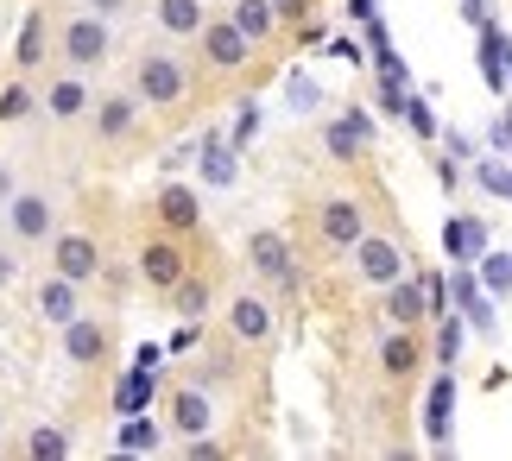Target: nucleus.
<instances>
[{
	"label": "nucleus",
	"mask_w": 512,
	"mask_h": 461,
	"mask_svg": "<svg viewBox=\"0 0 512 461\" xmlns=\"http://www.w3.org/2000/svg\"><path fill=\"white\" fill-rule=\"evenodd\" d=\"M133 95L146 108H177L190 95V70L177 51H140L133 57Z\"/></svg>",
	"instance_id": "nucleus-1"
},
{
	"label": "nucleus",
	"mask_w": 512,
	"mask_h": 461,
	"mask_svg": "<svg viewBox=\"0 0 512 461\" xmlns=\"http://www.w3.org/2000/svg\"><path fill=\"white\" fill-rule=\"evenodd\" d=\"M108 51H114V26L102 13H70L64 19V32H57V57H64L70 70H95V64H108Z\"/></svg>",
	"instance_id": "nucleus-2"
},
{
	"label": "nucleus",
	"mask_w": 512,
	"mask_h": 461,
	"mask_svg": "<svg viewBox=\"0 0 512 461\" xmlns=\"http://www.w3.org/2000/svg\"><path fill=\"white\" fill-rule=\"evenodd\" d=\"M247 266H253V278H260V285H272V291H298V285H304L298 253H291V240H285L279 228H253V234H247Z\"/></svg>",
	"instance_id": "nucleus-3"
},
{
	"label": "nucleus",
	"mask_w": 512,
	"mask_h": 461,
	"mask_svg": "<svg viewBox=\"0 0 512 461\" xmlns=\"http://www.w3.org/2000/svg\"><path fill=\"white\" fill-rule=\"evenodd\" d=\"M348 259H354V278H361V285H373V291H386L392 278H405V272H411L399 240H386V234H373V228L348 247Z\"/></svg>",
	"instance_id": "nucleus-4"
},
{
	"label": "nucleus",
	"mask_w": 512,
	"mask_h": 461,
	"mask_svg": "<svg viewBox=\"0 0 512 461\" xmlns=\"http://www.w3.org/2000/svg\"><path fill=\"white\" fill-rule=\"evenodd\" d=\"M196 45H203V64H209V70H222V76H234V70H247V64H253V38H247L241 26H234L228 13L203 19Z\"/></svg>",
	"instance_id": "nucleus-5"
},
{
	"label": "nucleus",
	"mask_w": 512,
	"mask_h": 461,
	"mask_svg": "<svg viewBox=\"0 0 512 461\" xmlns=\"http://www.w3.org/2000/svg\"><path fill=\"white\" fill-rule=\"evenodd\" d=\"M7 234L19 240V247H38V240L57 234V203L45 190H13L7 196Z\"/></svg>",
	"instance_id": "nucleus-6"
},
{
	"label": "nucleus",
	"mask_w": 512,
	"mask_h": 461,
	"mask_svg": "<svg viewBox=\"0 0 512 461\" xmlns=\"http://www.w3.org/2000/svg\"><path fill=\"white\" fill-rule=\"evenodd\" d=\"M51 272H64V278H76V285H89V278L102 272V247H95V234H83V228L51 234Z\"/></svg>",
	"instance_id": "nucleus-7"
},
{
	"label": "nucleus",
	"mask_w": 512,
	"mask_h": 461,
	"mask_svg": "<svg viewBox=\"0 0 512 461\" xmlns=\"http://www.w3.org/2000/svg\"><path fill=\"white\" fill-rule=\"evenodd\" d=\"M140 95L133 89H114V95H95L89 102V120H95V139H108V146H121V139L140 127Z\"/></svg>",
	"instance_id": "nucleus-8"
},
{
	"label": "nucleus",
	"mask_w": 512,
	"mask_h": 461,
	"mask_svg": "<svg viewBox=\"0 0 512 461\" xmlns=\"http://www.w3.org/2000/svg\"><path fill=\"white\" fill-rule=\"evenodd\" d=\"M184 272H190V253H184V240H177V234H159V240H146V247H140V278H146L152 291H171Z\"/></svg>",
	"instance_id": "nucleus-9"
},
{
	"label": "nucleus",
	"mask_w": 512,
	"mask_h": 461,
	"mask_svg": "<svg viewBox=\"0 0 512 461\" xmlns=\"http://www.w3.org/2000/svg\"><path fill=\"white\" fill-rule=\"evenodd\" d=\"M317 234H323V247H336V253H348L354 240L367 234V209L354 203V196H329V203L317 209Z\"/></svg>",
	"instance_id": "nucleus-10"
},
{
	"label": "nucleus",
	"mask_w": 512,
	"mask_h": 461,
	"mask_svg": "<svg viewBox=\"0 0 512 461\" xmlns=\"http://www.w3.org/2000/svg\"><path fill=\"white\" fill-rule=\"evenodd\" d=\"M418 367H424V335L405 329V323H392V329L380 335V373H386V379H411Z\"/></svg>",
	"instance_id": "nucleus-11"
},
{
	"label": "nucleus",
	"mask_w": 512,
	"mask_h": 461,
	"mask_svg": "<svg viewBox=\"0 0 512 461\" xmlns=\"http://www.w3.org/2000/svg\"><path fill=\"white\" fill-rule=\"evenodd\" d=\"M228 335H234V342H247V348H266L272 342V304H266V297H253V291H241L228 304Z\"/></svg>",
	"instance_id": "nucleus-12"
},
{
	"label": "nucleus",
	"mask_w": 512,
	"mask_h": 461,
	"mask_svg": "<svg viewBox=\"0 0 512 461\" xmlns=\"http://www.w3.org/2000/svg\"><path fill=\"white\" fill-rule=\"evenodd\" d=\"M114 348V335L95 323V316H70L64 323V354H70V367H102Z\"/></svg>",
	"instance_id": "nucleus-13"
},
{
	"label": "nucleus",
	"mask_w": 512,
	"mask_h": 461,
	"mask_svg": "<svg viewBox=\"0 0 512 461\" xmlns=\"http://www.w3.org/2000/svg\"><path fill=\"white\" fill-rule=\"evenodd\" d=\"M32 304H38V316H45L51 329H64L70 316H83V285H76V278H64V272H51L45 285H38Z\"/></svg>",
	"instance_id": "nucleus-14"
},
{
	"label": "nucleus",
	"mask_w": 512,
	"mask_h": 461,
	"mask_svg": "<svg viewBox=\"0 0 512 461\" xmlns=\"http://www.w3.org/2000/svg\"><path fill=\"white\" fill-rule=\"evenodd\" d=\"M165 411H171V430H177V436H203V430H215V398H209L203 386H177Z\"/></svg>",
	"instance_id": "nucleus-15"
},
{
	"label": "nucleus",
	"mask_w": 512,
	"mask_h": 461,
	"mask_svg": "<svg viewBox=\"0 0 512 461\" xmlns=\"http://www.w3.org/2000/svg\"><path fill=\"white\" fill-rule=\"evenodd\" d=\"M367 139H373V120H367V108H348V114H336L323 127V146L342 158V165H354V158L367 152Z\"/></svg>",
	"instance_id": "nucleus-16"
},
{
	"label": "nucleus",
	"mask_w": 512,
	"mask_h": 461,
	"mask_svg": "<svg viewBox=\"0 0 512 461\" xmlns=\"http://www.w3.org/2000/svg\"><path fill=\"white\" fill-rule=\"evenodd\" d=\"M386 297V323H405V329H418L424 316H430V304H424V278H392V285L380 291Z\"/></svg>",
	"instance_id": "nucleus-17"
},
{
	"label": "nucleus",
	"mask_w": 512,
	"mask_h": 461,
	"mask_svg": "<svg viewBox=\"0 0 512 461\" xmlns=\"http://www.w3.org/2000/svg\"><path fill=\"white\" fill-rule=\"evenodd\" d=\"M449 417H456V379L437 373V386L424 392V436L437 449H449Z\"/></svg>",
	"instance_id": "nucleus-18"
},
{
	"label": "nucleus",
	"mask_w": 512,
	"mask_h": 461,
	"mask_svg": "<svg viewBox=\"0 0 512 461\" xmlns=\"http://www.w3.org/2000/svg\"><path fill=\"white\" fill-rule=\"evenodd\" d=\"M159 222H165V234H196V222H203V203H196L190 184H165V190H159Z\"/></svg>",
	"instance_id": "nucleus-19"
},
{
	"label": "nucleus",
	"mask_w": 512,
	"mask_h": 461,
	"mask_svg": "<svg viewBox=\"0 0 512 461\" xmlns=\"http://www.w3.org/2000/svg\"><path fill=\"white\" fill-rule=\"evenodd\" d=\"M449 304H456L462 316H468V329H481V335H494V297H481L475 291V272H456V278H449Z\"/></svg>",
	"instance_id": "nucleus-20"
},
{
	"label": "nucleus",
	"mask_w": 512,
	"mask_h": 461,
	"mask_svg": "<svg viewBox=\"0 0 512 461\" xmlns=\"http://www.w3.org/2000/svg\"><path fill=\"white\" fill-rule=\"evenodd\" d=\"M89 102H95V95H89V83H83V70L57 76V83L45 89V114H51V120H83Z\"/></svg>",
	"instance_id": "nucleus-21"
},
{
	"label": "nucleus",
	"mask_w": 512,
	"mask_h": 461,
	"mask_svg": "<svg viewBox=\"0 0 512 461\" xmlns=\"http://www.w3.org/2000/svg\"><path fill=\"white\" fill-rule=\"evenodd\" d=\"M203 184H215V190H228L234 184V171H241V146H234V139H222V133H209L203 139Z\"/></svg>",
	"instance_id": "nucleus-22"
},
{
	"label": "nucleus",
	"mask_w": 512,
	"mask_h": 461,
	"mask_svg": "<svg viewBox=\"0 0 512 461\" xmlns=\"http://www.w3.org/2000/svg\"><path fill=\"white\" fill-rule=\"evenodd\" d=\"M152 19H159L165 38H196L209 13H203V0H159V7H152Z\"/></svg>",
	"instance_id": "nucleus-23"
},
{
	"label": "nucleus",
	"mask_w": 512,
	"mask_h": 461,
	"mask_svg": "<svg viewBox=\"0 0 512 461\" xmlns=\"http://www.w3.org/2000/svg\"><path fill=\"white\" fill-rule=\"evenodd\" d=\"M228 19L253 38V51L279 38V13H272V0H234V13H228Z\"/></svg>",
	"instance_id": "nucleus-24"
},
{
	"label": "nucleus",
	"mask_w": 512,
	"mask_h": 461,
	"mask_svg": "<svg viewBox=\"0 0 512 461\" xmlns=\"http://www.w3.org/2000/svg\"><path fill=\"white\" fill-rule=\"evenodd\" d=\"M165 297H171V310L184 316V323H203V316H209V304H215L209 278H196V272H184V278H177V285H171Z\"/></svg>",
	"instance_id": "nucleus-25"
},
{
	"label": "nucleus",
	"mask_w": 512,
	"mask_h": 461,
	"mask_svg": "<svg viewBox=\"0 0 512 461\" xmlns=\"http://www.w3.org/2000/svg\"><path fill=\"white\" fill-rule=\"evenodd\" d=\"M449 253H456L462 266H468V259H481L487 253V222H475V215H468V222H449Z\"/></svg>",
	"instance_id": "nucleus-26"
},
{
	"label": "nucleus",
	"mask_w": 512,
	"mask_h": 461,
	"mask_svg": "<svg viewBox=\"0 0 512 461\" xmlns=\"http://www.w3.org/2000/svg\"><path fill=\"white\" fill-rule=\"evenodd\" d=\"M26 455H32V461H64V455H70V436L57 430V424H38V430L26 436Z\"/></svg>",
	"instance_id": "nucleus-27"
},
{
	"label": "nucleus",
	"mask_w": 512,
	"mask_h": 461,
	"mask_svg": "<svg viewBox=\"0 0 512 461\" xmlns=\"http://www.w3.org/2000/svg\"><path fill=\"white\" fill-rule=\"evenodd\" d=\"M481 76H487V89H506V45L494 26L481 32Z\"/></svg>",
	"instance_id": "nucleus-28"
},
{
	"label": "nucleus",
	"mask_w": 512,
	"mask_h": 461,
	"mask_svg": "<svg viewBox=\"0 0 512 461\" xmlns=\"http://www.w3.org/2000/svg\"><path fill=\"white\" fill-rule=\"evenodd\" d=\"M114 443H121L127 455H146V449H159V424H146V417L133 411L127 424H121V436H114Z\"/></svg>",
	"instance_id": "nucleus-29"
},
{
	"label": "nucleus",
	"mask_w": 512,
	"mask_h": 461,
	"mask_svg": "<svg viewBox=\"0 0 512 461\" xmlns=\"http://www.w3.org/2000/svg\"><path fill=\"white\" fill-rule=\"evenodd\" d=\"M146 392H152V373H146V367H140V373H127V379H121V392H114V411L133 417V411L146 405Z\"/></svg>",
	"instance_id": "nucleus-30"
},
{
	"label": "nucleus",
	"mask_w": 512,
	"mask_h": 461,
	"mask_svg": "<svg viewBox=\"0 0 512 461\" xmlns=\"http://www.w3.org/2000/svg\"><path fill=\"white\" fill-rule=\"evenodd\" d=\"M38 57H45V13H32L26 19V32H19V64H38Z\"/></svg>",
	"instance_id": "nucleus-31"
},
{
	"label": "nucleus",
	"mask_w": 512,
	"mask_h": 461,
	"mask_svg": "<svg viewBox=\"0 0 512 461\" xmlns=\"http://www.w3.org/2000/svg\"><path fill=\"white\" fill-rule=\"evenodd\" d=\"M405 120L418 139H437V114H430V102H418V95H405Z\"/></svg>",
	"instance_id": "nucleus-32"
},
{
	"label": "nucleus",
	"mask_w": 512,
	"mask_h": 461,
	"mask_svg": "<svg viewBox=\"0 0 512 461\" xmlns=\"http://www.w3.org/2000/svg\"><path fill=\"white\" fill-rule=\"evenodd\" d=\"M26 114H32V89H26V83L0 89V120H26Z\"/></svg>",
	"instance_id": "nucleus-33"
},
{
	"label": "nucleus",
	"mask_w": 512,
	"mask_h": 461,
	"mask_svg": "<svg viewBox=\"0 0 512 461\" xmlns=\"http://www.w3.org/2000/svg\"><path fill=\"white\" fill-rule=\"evenodd\" d=\"M424 278V304H430V316H443L449 310V278H437V272H418Z\"/></svg>",
	"instance_id": "nucleus-34"
},
{
	"label": "nucleus",
	"mask_w": 512,
	"mask_h": 461,
	"mask_svg": "<svg viewBox=\"0 0 512 461\" xmlns=\"http://www.w3.org/2000/svg\"><path fill=\"white\" fill-rule=\"evenodd\" d=\"M272 13H279V26H304L317 13V0H272Z\"/></svg>",
	"instance_id": "nucleus-35"
},
{
	"label": "nucleus",
	"mask_w": 512,
	"mask_h": 461,
	"mask_svg": "<svg viewBox=\"0 0 512 461\" xmlns=\"http://www.w3.org/2000/svg\"><path fill=\"white\" fill-rule=\"evenodd\" d=\"M475 184H481V190H494V196H512V177L494 165V158H487V165H475Z\"/></svg>",
	"instance_id": "nucleus-36"
},
{
	"label": "nucleus",
	"mask_w": 512,
	"mask_h": 461,
	"mask_svg": "<svg viewBox=\"0 0 512 461\" xmlns=\"http://www.w3.org/2000/svg\"><path fill=\"white\" fill-rule=\"evenodd\" d=\"M437 323H443V335H437V348H443V367H456V348H462V329H456V316H437Z\"/></svg>",
	"instance_id": "nucleus-37"
},
{
	"label": "nucleus",
	"mask_w": 512,
	"mask_h": 461,
	"mask_svg": "<svg viewBox=\"0 0 512 461\" xmlns=\"http://www.w3.org/2000/svg\"><path fill=\"white\" fill-rule=\"evenodd\" d=\"M253 133H260V102H241V120H234V146H247Z\"/></svg>",
	"instance_id": "nucleus-38"
},
{
	"label": "nucleus",
	"mask_w": 512,
	"mask_h": 461,
	"mask_svg": "<svg viewBox=\"0 0 512 461\" xmlns=\"http://www.w3.org/2000/svg\"><path fill=\"white\" fill-rule=\"evenodd\" d=\"M512 285V259L506 253H487V291H506Z\"/></svg>",
	"instance_id": "nucleus-39"
},
{
	"label": "nucleus",
	"mask_w": 512,
	"mask_h": 461,
	"mask_svg": "<svg viewBox=\"0 0 512 461\" xmlns=\"http://www.w3.org/2000/svg\"><path fill=\"white\" fill-rule=\"evenodd\" d=\"M83 7H89V13H102V19H121L133 0H83Z\"/></svg>",
	"instance_id": "nucleus-40"
},
{
	"label": "nucleus",
	"mask_w": 512,
	"mask_h": 461,
	"mask_svg": "<svg viewBox=\"0 0 512 461\" xmlns=\"http://www.w3.org/2000/svg\"><path fill=\"white\" fill-rule=\"evenodd\" d=\"M13 278H19V253H13V247H0V291H7Z\"/></svg>",
	"instance_id": "nucleus-41"
},
{
	"label": "nucleus",
	"mask_w": 512,
	"mask_h": 461,
	"mask_svg": "<svg viewBox=\"0 0 512 461\" xmlns=\"http://www.w3.org/2000/svg\"><path fill=\"white\" fill-rule=\"evenodd\" d=\"M13 190H19V184H13V171L0 165V209H7V196H13Z\"/></svg>",
	"instance_id": "nucleus-42"
}]
</instances>
